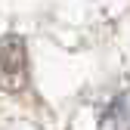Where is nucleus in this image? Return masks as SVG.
I'll return each mask as SVG.
<instances>
[{"instance_id":"obj_1","label":"nucleus","mask_w":130,"mask_h":130,"mask_svg":"<svg viewBox=\"0 0 130 130\" xmlns=\"http://www.w3.org/2000/svg\"><path fill=\"white\" fill-rule=\"evenodd\" d=\"M28 87V46L25 37L9 31L0 37V90L22 93Z\"/></svg>"},{"instance_id":"obj_2","label":"nucleus","mask_w":130,"mask_h":130,"mask_svg":"<svg viewBox=\"0 0 130 130\" xmlns=\"http://www.w3.org/2000/svg\"><path fill=\"white\" fill-rule=\"evenodd\" d=\"M105 121H115L118 130H130V105H127V99H115L111 102L108 111H105Z\"/></svg>"}]
</instances>
